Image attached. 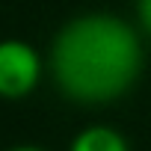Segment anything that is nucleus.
Returning <instances> with one entry per match:
<instances>
[{
    "label": "nucleus",
    "instance_id": "2",
    "mask_svg": "<svg viewBox=\"0 0 151 151\" xmlns=\"http://www.w3.org/2000/svg\"><path fill=\"white\" fill-rule=\"evenodd\" d=\"M42 80V56L21 39L0 42V98H24Z\"/></svg>",
    "mask_w": 151,
    "mask_h": 151
},
{
    "label": "nucleus",
    "instance_id": "1",
    "mask_svg": "<svg viewBox=\"0 0 151 151\" xmlns=\"http://www.w3.org/2000/svg\"><path fill=\"white\" fill-rule=\"evenodd\" d=\"M56 89L80 104L122 98L142 71L139 33L119 15L86 12L59 27L47 53Z\"/></svg>",
    "mask_w": 151,
    "mask_h": 151
},
{
    "label": "nucleus",
    "instance_id": "3",
    "mask_svg": "<svg viewBox=\"0 0 151 151\" xmlns=\"http://www.w3.org/2000/svg\"><path fill=\"white\" fill-rule=\"evenodd\" d=\"M68 151H127L124 136L107 124H89L71 139Z\"/></svg>",
    "mask_w": 151,
    "mask_h": 151
},
{
    "label": "nucleus",
    "instance_id": "4",
    "mask_svg": "<svg viewBox=\"0 0 151 151\" xmlns=\"http://www.w3.org/2000/svg\"><path fill=\"white\" fill-rule=\"evenodd\" d=\"M136 15H139L142 30L151 36V0H136Z\"/></svg>",
    "mask_w": 151,
    "mask_h": 151
},
{
    "label": "nucleus",
    "instance_id": "5",
    "mask_svg": "<svg viewBox=\"0 0 151 151\" xmlns=\"http://www.w3.org/2000/svg\"><path fill=\"white\" fill-rule=\"evenodd\" d=\"M6 151H45L39 145H15V148H6Z\"/></svg>",
    "mask_w": 151,
    "mask_h": 151
}]
</instances>
